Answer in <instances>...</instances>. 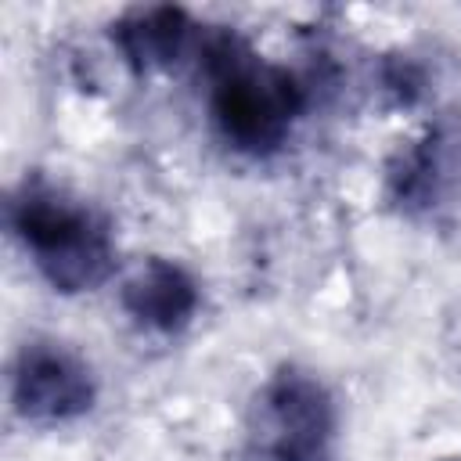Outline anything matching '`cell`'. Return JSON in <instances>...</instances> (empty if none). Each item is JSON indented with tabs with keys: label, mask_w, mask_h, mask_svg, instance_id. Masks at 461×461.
<instances>
[{
	"label": "cell",
	"mask_w": 461,
	"mask_h": 461,
	"mask_svg": "<svg viewBox=\"0 0 461 461\" xmlns=\"http://www.w3.org/2000/svg\"><path fill=\"white\" fill-rule=\"evenodd\" d=\"M198 65L209 83L212 122L230 148L245 155H270L288 140L292 122L306 104V90L288 68L263 61L227 29L202 40Z\"/></svg>",
	"instance_id": "obj_1"
},
{
	"label": "cell",
	"mask_w": 461,
	"mask_h": 461,
	"mask_svg": "<svg viewBox=\"0 0 461 461\" xmlns=\"http://www.w3.org/2000/svg\"><path fill=\"white\" fill-rule=\"evenodd\" d=\"M7 227L61 295L101 288L115 274V241L108 220L43 180H22L7 202Z\"/></svg>",
	"instance_id": "obj_2"
},
{
	"label": "cell",
	"mask_w": 461,
	"mask_h": 461,
	"mask_svg": "<svg viewBox=\"0 0 461 461\" xmlns=\"http://www.w3.org/2000/svg\"><path fill=\"white\" fill-rule=\"evenodd\" d=\"M335 396L295 364L277 367L249 407V447L259 461H335Z\"/></svg>",
	"instance_id": "obj_3"
},
{
	"label": "cell",
	"mask_w": 461,
	"mask_h": 461,
	"mask_svg": "<svg viewBox=\"0 0 461 461\" xmlns=\"http://www.w3.org/2000/svg\"><path fill=\"white\" fill-rule=\"evenodd\" d=\"M97 400L90 364L58 342H29L11 367V403L32 425L83 418Z\"/></svg>",
	"instance_id": "obj_4"
},
{
	"label": "cell",
	"mask_w": 461,
	"mask_h": 461,
	"mask_svg": "<svg viewBox=\"0 0 461 461\" xmlns=\"http://www.w3.org/2000/svg\"><path fill=\"white\" fill-rule=\"evenodd\" d=\"M119 303H122V310L140 328L173 335V331H180V328L191 324V317L198 313L202 292H198V281L180 263L162 259V256H151V259H144L122 281Z\"/></svg>",
	"instance_id": "obj_5"
},
{
	"label": "cell",
	"mask_w": 461,
	"mask_h": 461,
	"mask_svg": "<svg viewBox=\"0 0 461 461\" xmlns=\"http://www.w3.org/2000/svg\"><path fill=\"white\" fill-rule=\"evenodd\" d=\"M457 173H461V137H447L443 130H436L396 151L385 173V191L396 209L429 212L457 184Z\"/></svg>",
	"instance_id": "obj_6"
},
{
	"label": "cell",
	"mask_w": 461,
	"mask_h": 461,
	"mask_svg": "<svg viewBox=\"0 0 461 461\" xmlns=\"http://www.w3.org/2000/svg\"><path fill=\"white\" fill-rule=\"evenodd\" d=\"M194 22L184 7H133L112 25V40L133 72L169 68L191 43Z\"/></svg>",
	"instance_id": "obj_7"
},
{
	"label": "cell",
	"mask_w": 461,
	"mask_h": 461,
	"mask_svg": "<svg viewBox=\"0 0 461 461\" xmlns=\"http://www.w3.org/2000/svg\"><path fill=\"white\" fill-rule=\"evenodd\" d=\"M382 83H385V90H389L400 104H411V101H418L421 90H425V72L403 54V58H389V61L382 65Z\"/></svg>",
	"instance_id": "obj_8"
}]
</instances>
